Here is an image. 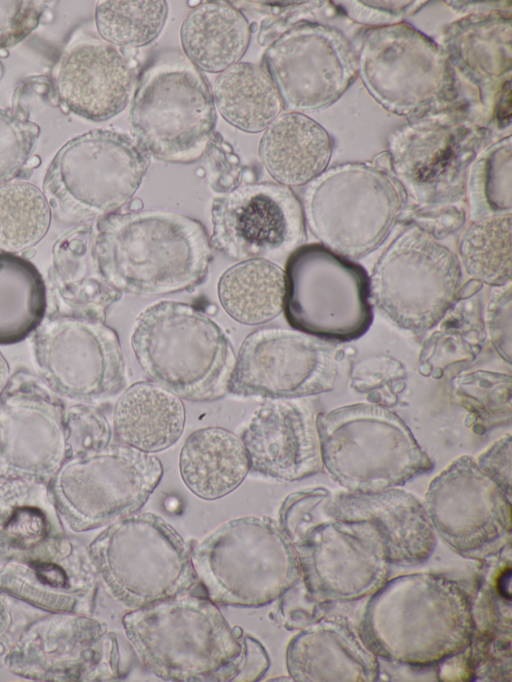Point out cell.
<instances>
[{"instance_id": "cell-14", "label": "cell", "mask_w": 512, "mask_h": 682, "mask_svg": "<svg viewBox=\"0 0 512 682\" xmlns=\"http://www.w3.org/2000/svg\"><path fill=\"white\" fill-rule=\"evenodd\" d=\"M296 553L307 592L317 601H354L386 581L389 562L382 541L364 520H340L326 512L286 535Z\"/></svg>"}, {"instance_id": "cell-15", "label": "cell", "mask_w": 512, "mask_h": 682, "mask_svg": "<svg viewBox=\"0 0 512 682\" xmlns=\"http://www.w3.org/2000/svg\"><path fill=\"white\" fill-rule=\"evenodd\" d=\"M424 506L434 532L460 555L496 556L511 540V496L463 455L430 482Z\"/></svg>"}, {"instance_id": "cell-1", "label": "cell", "mask_w": 512, "mask_h": 682, "mask_svg": "<svg viewBox=\"0 0 512 682\" xmlns=\"http://www.w3.org/2000/svg\"><path fill=\"white\" fill-rule=\"evenodd\" d=\"M92 255L101 279L119 293L163 295L206 277L212 247L204 226L183 214L147 210L97 221Z\"/></svg>"}, {"instance_id": "cell-19", "label": "cell", "mask_w": 512, "mask_h": 682, "mask_svg": "<svg viewBox=\"0 0 512 682\" xmlns=\"http://www.w3.org/2000/svg\"><path fill=\"white\" fill-rule=\"evenodd\" d=\"M336 375L335 357L318 337L296 329L261 328L243 340L228 392L302 398L330 391Z\"/></svg>"}, {"instance_id": "cell-17", "label": "cell", "mask_w": 512, "mask_h": 682, "mask_svg": "<svg viewBox=\"0 0 512 682\" xmlns=\"http://www.w3.org/2000/svg\"><path fill=\"white\" fill-rule=\"evenodd\" d=\"M397 210L389 182L364 168H344L307 192L305 213L313 235L345 258L373 251L387 235Z\"/></svg>"}, {"instance_id": "cell-28", "label": "cell", "mask_w": 512, "mask_h": 682, "mask_svg": "<svg viewBox=\"0 0 512 682\" xmlns=\"http://www.w3.org/2000/svg\"><path fill=\"white\" fill-rule=\"evenodd\" d=\"M184 425L185 408L181 398L152 381L132 384L114 405L115 438L120 444L146 453L174 445Z\"/></svg>"}, {"instance_id": "cell-21", "label": "cell", "mask_w": 512, "mask_h": 682, "mask_svg": "<svg viewBox=\"0 0 512 682\" xmlns=\"http://www.w3.org/2000/svg\"><path fill=\"white\" fill-rule=\"evenodd\" d=\"M135 81V68L123 51L84 31L71 38L52 70L61 106L97 122L126 107Z\"/></svg>"}, {"instance_id": "cell-26", "label": "cell", "mask_w": 512, "mask_h": 682, "mask_svg": "<svg viewBox=\"0 0 512 682\" xmlns=\"http://www.w3.org/2000/svg\"><path fill=\"white\" fill-rule=\"evenodd\" d=\"M294 681H374L376 655L342 616L321 617L301 629L286 649Z\"/></svg>"}, {"instance_id": "cell-2", "label": "cell", "mask_w": 512, "mask_h": 682, "mask_svg": "<svg viewBox=\"0 0 512 682\" xmlns=\"http://www.w3.org/2000/svg\"><path fill=\"white\" fill-rule=\"evenodd\" d=\"M370 597L359 635L376 656L430 665L464 651L472 640V599L454 580L431 573L398 576Z\"/></svg>"}, {"instance_id": "cell-4", "label": "cell", "mask_w": 512, "mask_h": 682, "mask_svg": "<svg viewBox=\"0 0 512 682\" xmlns=\"http://www.w3.org/2000/svg\"><path fill=\"white\" fill-rule=\"evenodd\" d=\"M323 469L349 492L403 485L433 462L392 410L354 403L317 414Z\"/></svg>"}, {"instance_id": "cell-41", "label": "cell", "mask_w": 512, "mask_h": 682, "mask_svg": "<svg viewBox=\"0 0 512 682\" xmlns=\"http://www.w3.org/2000/svg\"><path fill=\"white\" fill-rule=\"evenodd\" d=\"M236 636L240 644L237 655L216 671L210 681L214 682H254L265 675L270 661L269 656L259 640L236 627Z\"/></svg>"}, {"instance_id": "cell-13", "label": "cell", "mask_w": 512, "mask_h": 682, "mask_svg": "<svg viewBox=\"0 0 512 682\" xmlns=\"http://www.w3.org/2000/svg\"><path fill=\"white\" fill-rule=\"evenodd\" d=\"M43 383L56 395L80 402L110 398L126 385L117 333L95 318L48 314L33 332Z\"/></svg>"}, {"instance_id": "cell-27", "label": "cell", "mask_w": 512, "mask_h": 682, "mask_svg": "<svg viewBox=\"0 0 512 682\" xmlns=\"http://www.w3.org/2000/svg\"><path fill=\"white\" fill-rule=\"evenodd\" d=\"M94 234L80 224L54 244L49 271L54 308L48 314H69L105 321L107 309L121 293L105 284L92 255Z\"/></svg>"}, {"instance_id": "cell-23", "label": "cell", "mask_w": 512, "mask_h": 682, "mask_svg": "<svg viewBox=\"0 0 512 682\" xmlns=\"http://www.w3.org/2000/svg\"><path fill=\"white\" fill-rule=\"evenodd\" d=\"M327 513L340 520L367 521L380 537L390 565H420L437 543L424 503L399 487L332 494Z\"/></svg>"}, {"instance_id": "cell-3", "label": "cell", "mask_w": 512, "mask_h": 682, "mask_svg": "<svg viewBox=\"0 0 512 682\" xmlns=\"http://www.w3.org/2000/svg\"><path fill=\"white\" fill-rule=\"evenodd\" d=\"M131 346L149 381L181 399L209 402L228 393L233 348L220 326L190 304L160 301L143 310Z\"/></svg>"}, {"instance_id": "cell-5", "label": "cell", "mask_w": 512, "mask_h": 682, "mask_svg": "<svg viewBox=\"0 0 512 682\" xmlns=\"http://www.w3.org/2000/svg\"><path fill=\"white\" fill-rule=\"evenodd\" d=\"M130 130L148 156L192 163L208 148L216 124L206 79L180 51L155 55L142 70L129 112Z\"/></svg>"}, {"instance_id": "cell-45", "label": "cell", "mask_w": 512, "mask_h": 682, "mask_svg": "<svg viewBox=\"0 0 512 682\" xmlns=\"http://www.w3.org/2000/svg\"><path fill=\"white\" fill-rule=\"evenodd\" d=\"M475 460L504 492L511 496V435L499 438Z\"/></svg>"}, {"instance_id": "cell-40", "label": "cell", "mask_w": 512, "mask_h": 682, "mask_svg": "<svg viewBox=\"0 0 512 682\" xmlns=\"http://www.w3.org/2000/svg\"><path fill=\"white\" fill-rule=\"evenodd\" d=\"M68 457L97 452L110 445L111 425L103 412L80 402L65 408Z\"/></svg>"}, {"instance_id": "cell-6", "label": "cell", "mask_w": 512, "mask_h": 682, "mask_svg": "<svg viewBox=\"0 0 512 682\" xmlns=\"http://www.w3.org/2000/svg\"><path fill=\"white\" fill-rule=\"evenodd\" d=\"M191 559L208 599L219 605L263 606L301 578L292 544L268 517L225 522L191 549Z\"/></svg>"}, {"instance_id": "cell-31", "label": "cell", "mask_w": 512, "mask_h": 682, "mask_svg": "<svg viewBox=\"0 0 512 682\" xmlns=\"http://www.w3.org/2000/svg\"><path fill=\"white\" fill-rule=\"evenodd\" d=\"M250 40L244 15L226 1H206L188 12L180 28L184 55L206 72H222L238 63Z\"/></svg>"}, {"instance_id": "cell-42", "label": "cell", "mask_w": 512, "mask_h": 682, "mask_svg": "<svg viewBox=\"0 0 512 682\" xmlns=\"http://www.w3.org/2000/svg\"><path fill=\"white\" fill-rule=\"evenodd\" d=\"M43 1H0V48L13 46L39 24Z\"/></svg>"}, {"instance_id": "cell-18", "label": "cell", "mask_w": 512, "mask_h": 682, "mask_svg": "<svg viewBox=\"0 0 512 682\" xmlns=\"http://www.w3.org/2000/svg\"><path fill=\"white\" fill-rule=\"evenodd\" d=\"M210 244L231 259L280 262L305 240L301 205L294 193L271 182L240 185L211 206Z\"/></svg>"}, {"instance_id": "cell-32", "label": "cell", "mask_w": 512, "mask_h": 682, "mask_svg": "<svg viewBox=\"0 0 512 682\" xmlns=\"http://www.w3.org/2000/svg\"><path fill=\"white\" fill-rule=\"evenodd\" d=\"M212 97L221 116L247 133L266 129L282 108L279 93L266 71L247 62L222 71L214 81Z\"/></svg>"}, {"instance_id": "cell-44", "label": "cell", "mask_w": 512, "mask_h": 682, "mask_svg": "<svg viewBox=\"0 0 512 682\" xmlns=\"http://www.w3.org/2000/svg\"><path fill=\"white\" fill-rule=\"evenodd\" d=\"M511 291L496 293L487 308V329L498 354L511 361Z\"/></svg>"}, {"instance_id": "cell-36", "label": "cell", "mask_w": 512, "mask_h": 682, "mask_svg": "<svg viewBox=\"0 0 512 682\" xmlns=\"http://www.w3.org/2000/svg\"><path fill=\"white\" fill-rule=\"evenodd\" d=\"M459 257L466 273L493 286L511 278V215L501 214L472 224L459 244Z\"/></svg>"}, {"instance_id": "cell-12", "label": "cell", "mask_w": 512, "mask_h": 682, "mask_svg": "<svg viewBox=\"0 0 512 682\" xmlns=\"http://www.w3.org/2000/svg\"><path fill=\"white\" fill-rule=\"evenodd\" d=\"M461 278L454 253L431 235L411 229L391 243L369 279L370 296L398 326L427 330L454 303Z\"/></svg>"}, {"instance_id": "cell-20", "label": "cell", "mask_w": 512, "mask_h": 682, "mask_svg": "<svg viewBox=\"0 0 512 682\" xmlns=\"http://www.w3.org/2000/svg\"><path fill=\"white\" fill-rule=\"evenodd\" d=\"M67 458L65 406L19 370L0 395V477L48 484Z\"/></svg>"}, {"instance_id": "cell-39", "label": "cell", "mask_w": 512, "mask_h": 682, "mask_svg": "<svg viewBox=\"0 0 512 682\" xmlns=\"http://www.w3.org/2000/svg\"><path fill=\"white\" fill-rule=\"evenodd\" d=\"M39 134V126L23 112L0 108V185L24 169Z\"/></svg>"}, {"instance_id": "cell-24", "label": "cell", "mask_w": 512, "mask_h": 682, "mask_svg": "<svg viewBox=\"0 0 512 682\" xmlns=\"http://www.w3.org/2000/svg\"><path fill=\"white\" fill-rule=\"evenodd\" d=\"M69 539L46 483L0 482V564L49 560L70 554Z\"/></svg>"}, {"instance_id": "cell-8", "label": "cell", "mask_w": 512, "mask_h": 682, "mask_svg": "<svg viewBox=\"0 0 512 682\" xmlns=\"http://www.w3.org/2000/svg\"><path fill=\"white\" fill-rule=\"evenodd\" d=\"M87 549L106 591L131 610L187 594L198 581L192 548L153 513L110 523Z\"/></svg>"}, {"instance_id": "cell-33", "label": "cell", "mask_w": 512, "mask_h": 682, "mask_svg": "<svg viewBox=\"0 0 512 682\" xmlns=\"http://www.w3.org/2000/svg\"><path fill=\"white\" fill-rule=\"evenodd\" d=\"M217 290L223 309L235 321L263 324L283 310L284 272L267 260L242 261L222 274Z\"/></svg>"}, {"instance_id": "cell-37", "label": "cell", "mask_w": 512, "mask_h": 682, "mask_svg": "<svg viewBox=\"0 0 512 682\" xmlns=\"http://www.w3.org/2000/svg\"><path fill=\"white\" fill-rule=\"evenodd\" d=\"M167 15L165 1H99L95 26L105 42L115 47L137 48L159 36Z\"/></svg>"}, {"instance_id": "cell-11", "label": "cell", "mask_w": 512, "mask_h": 682, "mask_svg": "<svg viewBox=\"0 0 512 682\" xmlns=\"http://www.w3.org/2000/svg\"><path fill=\"white\" fill-rule=\"evenodd\" d=\"M284 311L296 330L318 338L351 340L372 319L369 278L358 264L321 244L302 245L285 266Z\"/></svg>"}, {"instance_id": "cell-30", "label": "cell", "mask_w": 512, "mask_h": 682, "mask_svg": "<svg viewBox=\"0 0 512 682\" xmlns=\"http://www.w3.org/2000/svg\"><path fill=\"white\" fill-rule=\"evenodd\" d=\"M250 470L245 447L233 432L205 427L192 432L179 455V472L197 497L216 500L235 490Z\"/></svg>"}, {"instance_id": "cell-16", "label": "cell", "mask_w": 512, "mask_h": 682, "mask_svg": "<svg viewBox=\"0 0 512 682\" xmlns=\"http://www.w3.org/2000/svg\"><path fill=\"white\" fill-rule=\"evenodd\" d=\"M14 674L41 681H110L123 676L116 635L87 614L56 612L24 629L4 657Z\"/></svg>"}, {"instance_id": "cell-25", "label": "cell", "mask_w": 512, "mask_h": 682, "mask_svg": "<svg viewBox=\"0 0 512 682\" xmlns=\"http://www.w3.org/2000/svg\"><path fill=\"white\" fill-rule=\"evenodd\" d=\"M98 576L88 549L77 544L60 558L7 562L0 567V592L51 613L89 614Z\"/></svg>"}, {"instance_id": "cell-38", "label": "cell", "mask_w": 512, "mask_h": 682, "mask_svg": "<svg viewBox=\"0 0 512 682\" xmlns=\"http://www.w3.org/2000/svg\"><path fill=\"white\" fill-rule=\"evenodd\" d=\"M511 376L476 370L452 381V397L465 409L474 428L487 430L509 424L512 416Z\"/></svg>"}, {"instance_id": "cell-9", "label": "cell", "mask_w": 512, "mask_h": 682, "mask_svg": "<svg viewBox=\"0 0 512 682\" xmlns=\"http://www.w3.org/2000/svg\"><path fill=\"white\" fill-rule=\"evenodd\" d=\"M148 165V155L127 135L92 130L58 150L42 192L58 220L84 224L116 213L130 201Z\"/></svg>"}, {"instance_id": "cell-22", "label": "cell", "mask_w": 512, "mask_h": 682, "mask_svg": "<svg viewBox=\"0 0 512 682\" xmlns=\"http://www.w3.org/2000/svg\"><path fill=\"white\" fill-rule=\"evenodd\" d=\"M316 416L300 398L271 399L260 405L240 437L250 470L286 482L322 471Z\"/></svg>"}, {"instance_id": "cell-46", "label": "cell", "mask_w": 512, "mask_h": 682, "mask_svg": "<svg viewBox=\"0 0 512 682\" xmlns=\"http://www.w3.org/2000/svg\"><path fill=\"white\" fill-rule=\"evenodd\" d=\"M10 368L5 357L0 352V395L6 388L10 379Z\"/></svg>"}, {"instance_id": "cell-43", "label": "cell", "mask_w": 512, "mask_h": 682, "mask_svg": "<svg viewBox=\"0 0 512 682\" xmlns=\"http://www.w3.org/2000/svg\"><path fill=\"white\" fill-rule=\"evenodd\" d=\"M279 598L277 617L288 630L303 629L324 616L326 603L314 599L300 579Z\"/></svg>"}, {"instance_id": "cell-29", "label": "cell", "mask_w": 512, "mask_h": 682, "mask_svg": "<svg viewBox=\"0 0 512 682\" xmlns=\"http://www.w3.org/2000/svg\"><path fill=\"white\" fill-rule=\"evenodd\" d=\"M258 155L279 184L301 186L324 171L331 156V141L316 121L296 112L283 113L265 129Z\"/></svg>"}, {"instance_id": "cell-34", "label": "cell", "mask_w": 512, "mask_h": 682, "mask_svg": "<svg viewBox=\"0 0 512 682\" xmlns=\"http://www.w3.org/2000/svg\"><path fill=\"white\" fill-rule=\"evenodd\" d=\"M47 307L38 268L22 256L0 252V345L19 343L32 334Z\"/></svg>"}, {"instance_id": "cell-35", "label": "cell", "mask_w": 512, "mask_h": 682, "mask_svg": "<svg viewBox=\"0 0 512 682\" xmlns=\"http://www.w3.org/2000/svg\"><path fill=\"white\" fill-rule=\"evenodd\" d=\"M52 212L34 184L11 180L0 185V252L16 254L37 245L46 235Z\"/></svg>"}, {"instance_id": "cell-7", "label": "cell", "mask_w": 512, "mask_h": 682, "mask_svg": "<svg viewBox=\"0 0 512 682\" xmlns=\"http://www.w3.org/2000/svg\"><path fill=\"white\" fill-rule=\"evenodd\" d=\"M122 623L140 661L165 681H210L240 650L236 627L208 598H168L131 610Z\"/></svg>"}, {"instance_id": "cell-10", "label": "cell", "mask_w": 512, "mask_h": 682, "mask_svg": "<svg viewBox=\"0 0 512 682\" xmlns=\"http://www.w3.org/2000/svg\"><path fill=\"white\" fill-rule=\"evenodd\" d=\"M162 474L156 456L119 443L68 457L47 485L61 519L83 532L137 513Z\"/></svg>"}]
</instances>
